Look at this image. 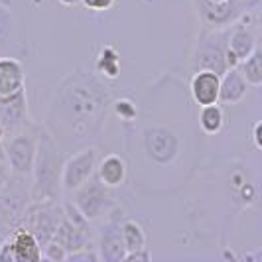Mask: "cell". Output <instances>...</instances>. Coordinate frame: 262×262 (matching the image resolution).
I'll use <instances>...</instances> for the list:
<instances>
[{"instance_id":"obj_10","label":"cell","mask_w":262,"mask_h":262,"mask_svg":"<svg viewBox=\"0 0 262 262\" xmlns=\"http://www.w3.org/2000/svg\"><path fill=\"white\" fill-rule=\"evenodd\" d=\"M120 221H118L117 213L111 215V219L105 223V229L101 233V241H99V258H105L111 262H120L124 260V243H122V233H120Z\"/></svg>"},{"instance_id":"obj_22","label":"cell","mask_w":262,"mask_h":262,"mask_svg":"<svg viewBox=\"0 0 262 262\" xmlns=\"http://www.w3.org/2000/svg\"><path fill=\"white\" fill-rule=\"evenodd\" d=\"M115 2L117 0H81V4L93 12H105V10L115 6Z\"/></svg>"},{"instance_id":"obj_19","label":"cell","mask_w":262,"mask_h":262,"mask_svg":"<svg viewBox=\"0 0 262 262\" xmlns=\"http://www.w3.org/2000/svg\"><path fill=\"white\" fill-rule=\"evenodd\" d=\"M120 233H122V243H124L126 252L146 249V233L140 223L132 219H124L120 225Z\"/></svg>"},{"instance_id":"obj_27","label":"cell","mask_w":262,"mask_h":262,"mask_svg":"<svg viewBox=\"0 0 262 262\" xmlns=\"http://www.w3.org/2000/svg\"><path fill=\"white\" fill-rule=\"evenodd\" d=\"M211 2H225V0H211Z\"/></svg>"},{"instance_id":"obj_2","label":"cell","mask_w":262,"mask_h":262,"mask_svg":"<svg viewBox=\"0 0 262 262\" xmlns=\"http://www.w3.org/2000/svg\"><path fill=\"white\" fill-rule=\"evenodd\" d=\"M61 154L50 132L38 134V150L32 166V201H57L61 193Z\"/></svg>"},{"instance_id":"obj_20","label":"cell","mask_w":262,"mask_h":262,"mask_svg":"<svg viewBox=\"0 0 262 262\" xmlns=\"http://www.w3.org/2000/svg\"><path fill=\"white\" fill-rule=\"evenodd\" d=\"M41 258H48V260H52V262H61L67 258V252L57 241L52 238V241H48V243L41 247Z\"/></svg>"},{"instance_id":"obj_1","label":"cell","mask_w":262,"mask_h":262,"mask_svg":"<svg viewBox=\"0 0 262 262\" xmlns=\"http://www.w3.org/2000/svg\"><path fill=\"white\" fill-rule=\"evenodd\" d=\"M83 83H75L73 87L66 89L61 93L63 97V106H66V117H73L75 115V124L73 130L77 132V138H93L91 134H95L93 130V122H101L103 118V111L106 108V93H103V89L93 81V79L81 77Z\"/></svg>"},{"instance_id":"obj_24","label":"cell","mask_w":262,"mask_h":262,"mask_svg":"<svg viewBox=\"0 0 262 262\" xmlns=\"http://www.w3.org/2000/svg\"><path fill=\"white\" fill-rule=\"evenodd\" d=\"M130 260H150V252L148 250H134V252H126L124 254V262H130Z\"/></svg>"},{"instance_id":"obj_13","label":"cell","mask_w":262,"mask_h":262,"mask_svg":"<svg viewBox=\"0 0 262 262\" xmlns=\"http://www.w3.org/2000/svg\"><path fill=\"white\" fill-rule=\"evenodd\" d=\"M249 93V83L245 81L238 67H229L221 75L219 83V103L223 105H236Z\"/></svg>"},{"instance_id":"obj_7","label":"cell","mask_w":262,"mask_h":262,"mask_svg":"<svg viewBox=\"0 0 262 262\" xmlns=\"http://www.w3.org/2000/svg\"><path fill=\"white\" fill-rule=\"evenodd\" d=\"M144 148L156 164H168V162H171L173 158L178 156L180 140H178V136H176L173 132L168 130V128L154 126V128L146 130Z\"/></svg>"},{"instance_id":"obj_25","label":"cell","mask_w":262,"mask_h":262,"mask_svg":"<svg viewBox=\"0 0 262 262\" xmlns=\"http://www.w3.org/2000/svg\"><path fill=\"white\" fill-rule=\"evenodd\" d=\"M260 130H262V122H256L254 126H252V144L256 150H262V138H260Z\"/></svg>"},{"instance_id":"obj_8","label":"cell","mask_w":262,"mask_h":262,"mask_svg":"<svg viewBox=\"0 0 262 262\" xmlns=\"http://www.w3.org/2000/svg\"><path fill=\"white\" fill-rule=\"evenodd\" d=\"M225 50H227V46H223L221 41H217L209 34H203L199 38L195 55H193V71H197V69H211V71L223 75L225 71H227Z\"/></svg>"},{"instance_id":"obj_28","label":"cell","mask_w":262,"mask_h":262,"mask_svg":"<svg viewBox=\"0 0 262 262\" xmlns=\"http://www.w3.org/2000/svg\"><path fill=\"white\" fill-rule=\"evenodd\" d=\"M0 140H2V138H0Z\"/></svg>"},{"instance_id":"obj_9","label":"cell","mask_w":262,"mask_h":262,"mask_svg":"<svg viewBox=\"0 0 262 262\" xmlns=\"http://www.w3.org/2000/svg\"><path fill=\"white\" fill-rule=\"evenodd\" d=\"M219 83L221 75L211 69H197L189 81V93L199 106L219 103Z\"/></svg>"},{"instance_id":"obj_4","label":"cell","mask_w":262,"mask_h":262,"mask_svg":"<svg viewBox=\"0 0 262 262\" xmlns=\"http://www.w3.org/2000/svg\"><path fill=\"white\" fill-rule=\"evenodd\" d=\"M63 217V207L57 201H32V205L22 213V227L34 233L43 247L52 241L55 229Z\"/></svg>"},{"instance_id":"obj_17","label":"cell","mask_w":262,"mask_h":262,"mask_svg":"<svg viewBox=\"0 0 262 262\" xmlns=\"http://www.w3.org/2000/svg\"><path fill=\"white\" fill-rule=\"evenodd\" d=\"M199 126L205 134H219L225 128V111L219 103L201 106L199 111Z\"/></svg>"},{"instance_id":"obj_12","label":"cell","mask_w":262,"mask_h":262,"mask_svg":"<svg viewBox=\"0 0 262 262\" xmlns=\"http://www.w3.org/2000/svg\"><path fill=\"white\" fill-rule=\"evenodd\" d=\"M14 249L16 262H38L41 260V245L34 233H30L24 227L14 229L8 236Z\"/></svg>"},{"instance_id":"obj_16","label":"cell","mask_w":262,"mask_h":262,"mask_svg":"<svg viewBox=\"0 0 262 262\" xmlns=\"http://www.w3.org/2000/svg\"><path fill=\"white\" fill-rule=\"evenodd\" d=\"M254 48H256V38H254V34L250 32L249 28L236 26L235 30L231 32V38H229V43H227V50L235 55L238 63H241L245 57H249L250 52H252Z\"/></svg>"},{"instance_id":"obj_6","label":"cell","mask_w":262,"mask_h":262,"mask_svg":"<svg viewBox=\"0 0 262 262\" xmlns=\"http://www.w3.org/2000/svg\"><path fill=\"white\" fill-rule=\"evenodd\" d=\"M73 205L77 207L89 221L99 219L101 215L108 213V207L113 205V197L108 193V187L99 182L97 176L87 180L85 184L75 189Z\"/></svg>"},{"instance_id":"obj_15","label":"cell","mask_w":262,"mask_h":262,"mask_svg":"<svg viewBox=\"0 0 262 262\" xmlns=\"http://www.w3.org/2000/svg\"><path fill=\"white\" fill-rule=\"evenodd\" d=\"M238 10H236V0H225V2H211V0H201V16L203 22L207 26L213 28H223L235 18Z\"/></svg>"},{"instance_id":"obj_5","label":"cell","mask_w":262,"mask_h":262,"mask_svg":"<svg viewBox=\"0 0 262 262\" xmlns=\"http://www.w3.org/2000/svg\"><path fill=\"white\" fill-rule=\"evenodd\" d=\"M99 162V148L89 146L79 150L77 154L61 164V189L63 191H75L77 187L91 180L97 170Z\"/></svg>"},{"instance_id":"obj_3","label":"cell","mask_w":262,"mask_h":262,"mask_svg":"<svg viewBox=\"0 0 262 262\" xmlns=\"http://www.w3.org/2000/svg\"><path fill=\"white\" fill-rule=\"evenodd\" d=\"M2 148L8 160L10 171L18 178H26L32 173V166L36 160V150H38V134L32 130L20 128L8 138L2 140Z\"/></svg>"},{"instance_id":"obj_21","label":"cell","mask_w":262,"mask_h":262,"mask_svg":"<svg viewBox=\"0 0 262 262\" xmlns=\"http://www.w3.org/2000/svg\"><path fill=\"white\" fill-rule=\"evenodd\" d=\"M12 178V171H10V166H8V160H6V154H4V148H2V140H0V193L6 189V185Z\"/></svg>"},{"instance_id":"obj_23","label":"cell","mask_w":262,"mask_h":262,"mask_svg":"<svg viewBox=\"0 0 262 262\" xmlns=\"http://www.w3.org/2000/svg\"><path fill=\"white\" fill-rule=\"evenodd\" d=\"M0 262H16V258H14V249L8 238L4 243H0Z\"/></svg>"},{"instance_id":"obj_11","label":"cell","mask_w":262,"mask_h":262,"mask_svg":"<svg viewBox=\"0 0 262 262\" xmlns=\"http://www.w3.org/2000/svg\"><path fill=\"white\" fill-rule=\"evenodd\" d=\"M126 173H128V166H126L124 158H120L118 154H106L105 158H99V162H97L95 176L108 189L120 187L124 184Z\"/></svg>"},{"instance_id":"obj_14","label":"cell","mask_w":262,"mask_h":262,"mask_svg":"<svg viewBox=\"0 0 262 262\" xmlns=\"http://www.w3.org/2000/svg\"><path fill=\"white\" fill-rule=\"evenodd\" d=\"M24 66L14 57H0V97H12L24 91Z\"/></svg>"},{"instance_id":"obj_26","label":"cell","mask_w":262,"mask_h":262,"mask_svg":"<svg viewBox=\"0 0 262 262\" xmlns=\"http://www.w3.org/2000/svg\"><path fill=\"white\" fill-rule=\"evenodd\" d=\"M59 4H63V6H73V4H77L79 0H57Z\"/></svg>"},{"instance_id":"obj_18","label":"cell","mask_w":262,"mask_h":262,"mask_svg":"<svg viewBox=\"0 0 262 262\" xmlns=\"http://www.w3.org/2000/svg\"><path fill=\"white\" fill-rule=\"evenodd\" d=\"M238 71L243 73L245 81L249 83V87H260L262 85V52L258 48H254L250 52L249 57H245L238 63Z\"/></svg>"}]
</instances>
